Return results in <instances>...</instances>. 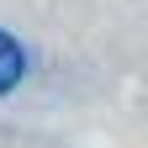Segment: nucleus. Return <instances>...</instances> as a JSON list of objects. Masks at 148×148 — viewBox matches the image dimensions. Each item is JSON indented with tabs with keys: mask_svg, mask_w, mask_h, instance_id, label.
I'll return each mask as SVG.
<instances>
[{
	"mask_svg": "<svg viewBox=\"0 0 148 148\" xmlns=\"http://www.w3.org/2000/svg\"><path fill=\"white\" fill-rule=\"evenodd\" d=\"M21 74H27V53H21V42H16L11 32H0V95H11V90L21 85Z\"/></svg>",
	"mask_w": 148,
	"mask_h": 148,
	"instance_id": "1",
	"label": "nucleus"
}]
</instances>
